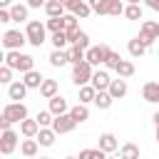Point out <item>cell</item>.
Wrapping results in <instances>:
<instances>
[{
    "label": "cell",
    "mask_w": 159,
    "mask_h": 159,
    "mask_svg": "<svg viewBox=\"0 0 159 159\" xmlns=\"http://www.w3.org/2000/svg\"><path fill=\"white\" fill-rule=\"evenodd\" d=\"M40 94H42L47 102H50L52 97H57V82H55V80H45L42 87H40Z\"/></svg>",
    "instance_id": "26"
},
{
    "label": "cell",
    "mask_w": 159,
    "mask_h": 159,
    "mask_svg": "<svg viewBox=\"0 0 159 159\" xmlns=\"http://www.w3.org/2000/svg\"><path fill=\"white\" fill-rule=\"evenodd\" d=\"M25 94H27V84H25L22 80H17V82L7 84V97H10L12 102H20V99H25Z\"/></svg>",
    "instance_id": "12"
},
{
    "label": "cell",
    "mask_w": 159,
    "mask_h": 159,
    "mask_svg": "<svg viewBox=\"0 0 159 159\" xmlns=\"http://www.w3.org/2000/svg\"><path fill=\"white\" fill-rule=\"evenodd\" d=\"M124 17L127 20H142V7L139 5H127L124 7Z\"/></svg>",
    "instance_id": "38"
},
{
    "label": "cell",
    "mask_w": 159,
    "mask_h": 159,
    "mask_svg": "<svg viewBox=\"0 0 159 159\" xmlns=\"http://www.w3.org/2000/svg\"><path fill=\"white\" fill-rule=\"evenodd\" d=\"M10 124H12L10 119H5V117H0V129H2V132H5V129H10Z\"/></svg>",
    "instance_id": "47"
},
{
    "label": "cell",
    "mask_w": 159,
    "mask_h": 159,
    "mask_svg": "<svg viewBox=\"0 0 159 159\" xmlns=\"http://www.w3.org/2000/svg\"><path fill=\"white\" fill-rule=\"evenodd\" d=\"M47 60H50L52 67H65V65L70 62V52H67V50H52Z\"/></svg>",
    "instance_id": "18"
},
{
    "label": "cell",
    "mask_w": 159,
    "mask_h": 159,
    "mask_svg": "<svg viewBox=\"0 0 159 159\" xmlns=\"http://www.w3.org/2000/svg\"><path fill=\"white\" fill-rule=\"evenodd\" d=\"M10 15H12V22H25L27 15H30V7L22 5V2H15V5L10 7Z\"/></svg>",
    "instance_id": "21"
},
{
    "label": "cell",
    "mask_w": 159,
    "mask_h": 159,
    "mask_svg": "<svg viewBox=\"0 0 159 159\" xmlns=\"http://www.w3.org/2000/svg\"><path fill=\"white\" fill-rule=\"evenodd\" d=\"M37 124L40 127H52V122H55V114L50 112V109H42V112H37Z\"/></svg>",
    "instance_id": "35"
},
{
    "label": "cell",
    "mask_w": 159,
    "mask_h": 159,
    "mask_svg": "<svg viewBox=\"0 0 159 159\" xmlns=\"http://www.w3.org/2000/svg\"><path fill=\"white\" fill-rule=\"evenodd\" d=\"M47 109H50L55 117H60V114H67V112H70V104H67V99H65V97H60V94H57V97H52V99H50V107H47Z\"/></svg>",
    "instance_id": "15"
},
{
    "label": "cell",
    "mask_w": 159,
    "mask_h": 159,
    "mask_svg": "<svg viewBox=\"0 0 159 159\" xmlns=\"http://www.w3.org/2000/svg\"><path fill=\"white\" fill-rule=\"evenodd\" d=\"M144 5L149 10H154V12H159V0H144Z\"/></svg>",
    "instance_id": "46"
},
{
    "label": "cell",
    "mask_w": 159,
    "mask_h": 159,
    "mask_svg": "<svg viewBox=\"0 0 159 159\" xmlns=\"http://www.w3.org/2000/svg\"><path fill=\"white\" fill-rule=\"evenodd\" d=\"M55 137H57V132H55L52 127H42V129L37 132L35 139H37L40 147H52V144H55Z\"/></svg>",
    "instance_id": "16"
},
{
    "label": "cell",
    "mask_w": 159,
    "mask_h": 159,
    "mask_svg": "<svg viewBox=\"0 0 159 159\" xmlns=\"http://www.w3.org/2000/svg\"><path fill=\"white\" fill-rule=\"evenodd\" d=\"M10 2H12V0H0V7H2V10H10V7H12Z\"/></svg>",
    "instance_id": "48"
},
{
    "label": "cell",
    "mask_w": 159,
    "mask_h": 159,
    "mask_svg": "<svg viewBox=\"0 0 159 159\" xmlns=\"http://www.w3.org/2000/svg\"><path fill=\"white\" fill-rule=\"evenodd\" d=\"M0 82L2 84H12V67H7V65L0 67Z\"/></svg>",
    "instance_id": "40"
},
{
    "label": "cell",
    "mask_w": 159,
    "mask_h": 159,
    "mask_svg": "<svg viewBox=\"0 0 159 159\" xmlns=\"http://www.w3.org/2000/svg\"><path fill=\"white\" fill-rule=\"evenodd\" d=\"M37 139H22V144H20V152H22V157H35L37 154Z\"/></svg>",
    "instance_id": "31"
},
{
    "label": "cell",
    "mask_w": 159,
    "mask_h": 159,
    "mask_svg": "<svg viewBox=\"0 0 159 159\" xmlns=\"http://www.w3.org/2000/svg\"><path fill=\"white\" fill-rule=\"evenodd\" d=\"M112 102H114V97L104 89V92H97V97H94V104H97V109H109L112 107Z\"/></svg>",
    "instance_id": "30"
},
{
    "label": "cell",
    "mask_w": 159,
    "mask_h": 159,
    "mask_svg": "<svg viewBox=\"0 0 159 159\" xmlns=\"http://www.w3.org/2000/svg\"><path fill=\"white\" fill-rule=\"evenodd\" d=\"M60 2H62V5H65V7H67V5H72V2H75V0H60Z\"/></svg>",
    "instance_id": "50"
},
{
    "label": "cell",
    "mask_w": 159,
    "mask_h": 159,
    "mask_svg": "<svg viewBox=\"0 0 159 159\" xmlns=\"http://www.w3.org/2000/svg\"><path fill=\"white\" fill-rule=\"evenodd\" d=\"M27 42V35L20 32V30H5L2 32V47L10 52V50H22V45Z\"/></svg>",
    "instance_id": "6"
},
{
    "label": "cell",
    "mask_w": 159,
    "mask_h": 159,
    "mask_svg": "<svg viewBox=\"0 0 159 159\" xmlns=\"http://www.w3.org/2000/svg\"><path fill=\"white\" fill-rule=\"evenodd\" d=\"M0 22H12V15H10V10H0Z\"/></svg>",
    "instance_id": "44"
},
{
    "label": "cell",
    "mask_w": 159,
    "mask_h": 159,
    "mask_svg": "<svg viewBox=\"0 0 159 159\" xmlns=\"http://www.w3.org/2000/svg\"><path fill=\"white\" fill-rule=\"evenodd\" d=\"M97 149H102L104 154H112V152L119 149V142H117V137L112 132H104V134H99V147Z\"/></svg>",
    "instance_id": "11"
},
{
    "label": "cell",
    "mask_w": 159,
    "mask_h": 159,
    "mask_svg": "<svg viewBox=\"0 0 159 159\" xmlns=\"http://www.w3.org/2000/svg\"><path fill=\"white\" fill-rule=\"evenodd\" d=\"M87 2H89L92 12H97V15H107L109 12V0H87Z\"/></svg>",
    "instance_id": "34"
},
{
    "label": "cell",
    "mask_w": 159,
    "mask_h": 159,
    "mask_svg": "<svg viewBox=\"0 0 159 159\" xmlns=\"http://www.w3.org/2000/svg\"><path fill=\"white\" fill-rule=\"evenodd\" d=\"M154 139H157V144H159V127H157V134H154Z\"/></svg>",
    "instance_id": "52"
},
{
    "label": "cell",
    "mask_w": 159,
    "mask_h": 159,
    "mask_svg": "<svg viewBox=\"0 0 159 159\" xmlns=\"http://www.w3.org/2000/svg\"><path fill=\"white\" fill-rule=\"evenodd\" d=\"M92 75H94V70H92V65H89L87 60L80 62V65H72V82H75L77 87L89 84V82H92Z\"/></svg>",
    "instance_id": "3"
},
{
    "label": "cell",
    "mask_w": 159,
    "mask_h": 159,
    "mask_svg": "<svg viewBox=\"0 0 159 159\" xmlns=\"http://www.w3.org/2000/svg\"><path fill=\"white\" fill-rule=\"evenodd\" d=\"M40 159H50V157H40Z\"/></svg>",
    "instance_id": "54"
},
{
    "label": "cell",
    "mask_w": 159,
    "mask_h": 159,
    "mask_svg": "<svg viewBox=\"0 0 159 159\" xmlns=\"http://www.w3.org/2000/svg\"><path fill=\"white\" fill-rule=\"evenodd\" d=\"M67 52H70V65H80V62L87 60V50H82V47H77V45H72Z\"/></svg>",
    "instance_id": "28"
},
{
    "label": "cell",
    "mask_w": 159,
    "mask_h": 159,
    "mask_svg": "<svg viewBox=\"0 0 159 159\" xmlns=\"http://www.w3.org/2000/svg\"><path fill=\"white\" fill-rule=\"evenodd\" d=\"M142 97H144V102L159 104V82H147L142 87Z\"/></svg>",
    "instance_id": "14"
},
{
    "label": "cell",
    "mask_w": 159,
    "mask_h": 159,
    "mask_svg": "<svg viewBox=\"0 0 159 159\" xmlns=\"http://www.w3.org/2000/svg\"><path fill=\"white\" fill-rule=\"evenodd\" d=\"M22 82L27 84V89H40V87H42V82H45V77H42L37 70H32V72L22 75Z\"/></svg>",
    "instance_id": "19"
},
{
    "label": "cell",
    "mask_w": 159,
    "mask_h": 159,
    "mask_svg": "<svg viewBox=\"0 0 159 159\" xmlns=\"http://www.w3.org/2000/svg\"><path fill=\"white\" fill-rule=\"evenodd\" d=\"M114 72H117V77H122V80H124V77H132V75H134V65H132L129 60H122Z\"/></svg>",
    "instance_id": "33"
},
{
    "label": "cell",
    "mask_w": 159,
    "mask_h": 159,
    "mask_svg": "<svg viewBox=\"0 0 159 159\" xmlns=\"http://www.w3.org/2000/svg\"><path fill=\"white\" fill-rule=\"evenodd\" d=\"M47 30L55 35V32H62V30H67V22H65V15L62 17H47Z\"/></svg>",
    "instance_id": "27"
},
{
    "label": "cell",
    "mask_w": 159,
    "mask_h": 159,
    "mask_svg": "<svg viewBox=\"0 0 159 159\" xmlns=\"http://www.w3.org/2000/svg\"><path fill=\"white\" fill-rule=\"evenodd\" d=\"M17 142H20V137H17V132H12V129H5L2 134H0V152L7 157V154H12L15 152V147H17Z\"/></svg>",
    "instance_id": "8"
},
{
    "label": "cell",
    "mask_w": 159,
    "mask_h": 159,
    "mask_svg": "<svg viewBox=\"0 0 159 159\" xmlns=\"http://www.w3.org/2000/svg\"><path fill=\"white\" fill-rule=\"evenodd\" d=\"M127 5H139V0H127Z\"/></svg>",
    "instance_id": "51"
},
{
    "label": "cell",
    "mask_w": 159,
    "mask_h": 159,
    "mask_svg": "<svg viewBox=\"0 0 159 159\" xmlns=\"http://www.w3.org/2000/svg\"><path fill=\"white\" fill-rule=\"evenodd\" d=\"M114 99H122L124 94H127V80H122V77H117V80H112V84H109V89H107Z\"/></svg>",
    "instance_id": "20"
},
{
    "label": "cell",
    "mask_w": 159,
    "mask_h": 159,
    "mask_svg": "<svg viewBox=\"0 0 159 159\" xmlns=\"http://www.w3.org/2000/svg\"><path fill=\"white\" fill-rule=\"evenodd\" d=\"M77 47H82V50H89V37H87V32H80V37H77V42H75Z\"/></svg>",
    "instance_id": "41"
},
{
    "label": "cell",
    "mask_w": 159,
    "mask_h": 159,
    "mask_svg": "<svg viewBox=\"0 0 159 159\" xmlns=\"http://www.w3.org/2000/svg\"><path fill=\"white\" fill-rule=\"evenodd\" d=\"M67 10H70L75 17H87V15L92 12V7H89V2H87V0H75L72 5H67Z\"/></svg>",
    "instance_id": "17"
},
{
    "label": "cell",
    "mask_w": 159,
    "mask_h": 159,
    "mask_svg": "<svg viewBox=\"0 0 159 159\" xmlns=\"http://www.w3.org/2000/svg\"><path fill=\"white\" fill-rule=\"evenodd\" d=\"M70 114H72V119H75L77 124H82V122L89 119V109H87V104H75V107H70Z\"/></svg>",
    "instance_id": "23"
},
{
    "label": "cell",
    "mask_w": 159,
    "mask_h": 159,
    "mask_svg": "<svg viewBox=\"0 0 159 159\" xmlns=\"http://www.w3.org/2000/svg\"><path fill=\"white\" fill-rule=\"evenodd\" d=\"M127 50H129V55H132V57H142L149 47H147V45L139 40V35H137V37H132V40L127 42Z\"/></svg>",
    "instance_id": "22"
},
{
    "label": "cell",
    "mask_w": 159,
    "mask_h": 159,
    "mask_svg": "<svg viewBox=\"0 0 159 159\" xmlns=\"http://www.w3.org/2000/svg\"><path fill=\"white\" fill-rule=\"evenodd\" d=\"M50 40H52V47H55V50H65V47L70 45V40H67V32H65V30H62V32H55Z\"/></svg>",
    "instance_id": "32"
},
{
    "label": "cell",
    "mask_w": 159,
    "mask_h": 159,
    "mask_svg": "<svg viewBox=\"0 0 159 159\" xmlns=\"http://www.w3.org/2000/svg\"><path fill=\"white\" fill-rule=\"evenodd\" d=\"M2 117L10 119L12 124H15V122H25V119H27V104H25V102H7V104L2 107Z\"/></svg>",
    "instance_id": "4"
},
{
    "label": "cell",
    "mask_w": 159,
    "mask_h": 159,
    "mask_svg": "<svg viewBox=\"0 0 159 159\" xmlns=\"http://www.w3.org/2000/svg\"><path fill=\"white\" fill-rule=\"evenodd\" d=\"M77 20H80V17H75L72 12H67V15H65V22H67V30H75V27H77Z\"/></svg>",
    "instance_id": "42"
},
{
    "label": "cell",
    "mask_w": 159,
    "mask_h": 159,
    "mask_svg": "<svg viewBox=\"0 0 159 159\" xmlns=\"http://www.w3.org/2000/svg\"><path fill=\"white\" fill-rule=\"evenodd\" d=\"M65 159H77V157H65Z\"/></svg>",
    "instance_id": "53"
},
{
    "label": "cell",
    "mask_w": 159,
    "mask_h": 159,
    "mask_svg": "<svg viewBox=\"0 0 159 159\" xmlns=\"http://www.w3.org/2000/svg\"><path fill=\"white\" fill-rule=\"evenodd\" d=\"M5 65L22 72V75H27V72L35 70V57H30V55H25L20 50H10V52H5Z\"/></svg>",
    "instance_id": "1"
},
{
    "label": "cell",
    "mask_w": 159,
    "mask_h": 159,
    "mask_svg": "<svg viewBox=\"0 0 159 159\" xmlns=\"http://www.w3.org/2000/svg\"><path fill=\"white\" fill-rule=\"evenodd\" d=\"M97 92H104V89H109V84H112V77H109V72L107 70H97L94 75H92V82H89Z\"/></svg>",
    "instance_id": "10"
},
{
    "label": "cell",
    "mask_w": 159,
    "mask_h": 159,
    "mask_svg": "<svg viewBox=\"0 0 159 159\" xmlns=\"http://www.w3.org/2000/svg\"><path fill=\"white\" fill-rule=\"evenodd\" d=\"M77 127V122L72 119V114L67 112V114H60V117H55V122H52V129L57 132V134H67V132H72Z\"/></svg>",
    "instance_id": "9"
},
{
    "label": "cell",
    "mask_w": 159,
    "mask_h": 159,
    "mask_svg": "<svg viewBox=\"0 0 159 159\" xmlns=\"http://www.w3.org/2000/svg\"><path fill=\"white\" fill-rule=\"evenodd\" d=\"M119 159H139V147L134 142H127L119 147Z\"/></svg>",
    "instance_id": "24"
},
{
    "label": "cell",
    "mask_w": 159,
    "mask_h": 159,
    "mask_svg": "<svg viewBox=\"0 0 159 159\" xmlns=\"http://www.w3.org/2000/svg\"><path fill=\"white\" fill-rule=\"evenodd\" d=\"M40 129H42V127L37 124V119H25V122H20V134H22L25 139H35Z\"/></svg>",
    "instance_id": "13"
},
{
    "label": "cell",
    "mask_w": 159,
    "mask_h": 159,
    "mask_svg": "<svg viewBox=\"0 0 159 159\" xmlns=\"http://www.w3.org/2000/svg\"><path fill=\"white\" fill-rule=\"evenodd\" d=\"M45 12H47V17H62V15H65V5H62L60 0H47Z\"/></svg>",
    "instance_id": "25"
},
{
    "label": "cell",
    "mask_w": 159,
    "mask_h": 159,
    "mask_svg": "<svg viewBox=\"0 0 159 159\" xmlns=\"http://www.w3.org/2000/svg\"><path fill=\"white\" fill-rule=\"evenodd\" d=\"M152 119H154V124L159 127V112H154V114H152Z\"/></svg>",
    "instance_id": "49"
},
{
    "label": "cell",
    "mask_w": 159,
    "mask_h": 159,
    "mask_svg": "<svg viewBox=\"0 0 159 159\" xmlns=\"http://www.w3.org/2000/svg\"><path fill=\"white\" fill-rule=\"evenodd\" d=\"M25 35H27V42L32 47H40L47 40V25L45 22H37V20H30L27 27H25Z\"/></svg>",
    "instance_id": "2"
},
{
    "label": "cell",
    "mask_w": 159,
    "mask_h": 159,
    "mask_svg": "<svg viewBox=\"0 0 159 159\" xmlns=\"http://www.w3.org/2000/svg\"><path fill=\"white\" fill-rule=\"evenodd\" d=\"M124 2L122 0H109V12L107 15H112V17H119V15H124Z\"/></svg>",
    "instance_id": "37"
},
{
    "label": "cell",
    "mask_w": 159,
    "mask_h": 159,
    "mask_svg": "<svg viewBox=\"0 0 159 159\" xmlns=\"http://www.w3.org/2000/svg\"><path fill=\"white\" fill-rule=\"evenodd\" d=\"M139 40H142L147 47H152V45L159 40V22H157V20H144L142 27H139Z\"/></svg>",
    "instance_id": "5"
},
{
    "label": "cell",
    "mask_w": 159,
    "mask_h": 159,
    "mask_svg": "<svg viewBox=\"0 0 159 159\" xmlns=\"http://www.w3.org/2000/svg\"><path fill=\"white\" fill-rule=\"evenodd\" d=\"M65 32H67V40H70V45H75V42H77V37H80V32H82V30H80V27H75V30H65Z\"/></svg>",
    "instance_id": "43"
},
{
    "label": "cell",
    "mask_w": 159,
    "mask_h": 159,
    "mask_svg": "<svg viewBox=\"0 0 159 159\" xmlns=\"http://www.w3.org/2000/svg\"><path fill=\"white\" fill-rule=\"evenodd\" d=\"M77 159H107V154L102 149H82Z\"/></svg>",
    "instance_id": "36"
},
{
    "label": "cell",
    "mask_w": 159,
    "mask_h": 159,
    "mask_svg": "<svg viewBox=\"0 0 159 159\" xmlns=\"http://www.w3.org/2000/svg\"><path fill=\"white\" fill-rule=\"evenodd\" d=\"M119 62H122V55L112 50V52H109V57H107V62H104V67H107V70H117V67H119Z\"/></svg>",
    "instance_id": "39"
},
{
    "label": "cell",
    "mask_w": 159,
    "mask_h": 159,
    "mask_svg": "<svg viewBox=\"0 0 159 159\" xmlns=\"http://www.w3.org/2000/svg\"><path fill=\"white\" fill-rule=\"evenodd\" d=\"M109 52H112V47L109 45H94V47H89L87 50V62L92 65V67H97V65H104L107 62V57H109Z\"/></svg>",
    "instance_id": "7"
},
{
    "label": "cell",
    "mask_w": 159,
    "mask_h": 159,
    "mask_svg": "<svg viewBox=\"0 0 159 159\" xmlns=\"http://www.w3.org/2000/svg\"><path fill=\"white\" fill-rule=\"evenodd\" d=\"M94 97H97V89L92 84L80 87V104H89V102H94Z\"/></svg>",
    "instance_id": "29"
},
{
    "label": "cell",
    "mask_w": 159,
    "mask_h": 159,
    "mask_svg": "<svg viewBox=\"0 0 159 159\" xmlns=\"http://www.w3.org/2000/svg\"><path fill=\"white\" fill-rule=\"evenodd\" d=\"M47 0H27V7H45Z\"/></svg>",
    "instance_id": "45"
}]
</instances>
